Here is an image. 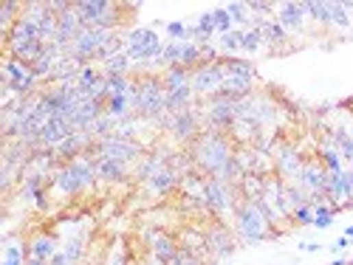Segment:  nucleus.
Listing matches in <instances>:
<instances>
[{
  "mask_svg": "<svg viewBox=\"0 0 353 265\" xmlns=\"http://www.w3.org/2000/svg\"><path fill=\"white\" fill-rule=\"evenodd\" d=\"M234 141L221 133V130H201V136L190 144V153L193 161H195V170L204 173L206 178H218L223 170H226V164L234 158Z\"/></svg>",
  "mask_w": 353,
  "mask_h": 265,
  "instance_id": "f257e3e1",
  "label": "nucleus"
},
{
  "mask_svg": "<svg viewBox=\"0 0 353 265\" xmlns=\"http://www.w3.org/2000/svg\"><path fill=\"white\" fill-rule=\"evenodd\" d=\"M130 96H133V110L138 118H147V122H158V125L164 122V116H167V93L161 88L158 74L147 71V74L133 79Z\"/></svg>",
  "mask_w": 353,
  "mask_h": 265,
  "instance_id": "f03ea898",
  "label": "nucleus"
},
{
  "mask_svg": "<svg viewBox=\"0 0 353 265\" xmlns=\"http://www.w3.org/2000/svg\"><path fill=\"white\" fill-rule=\"evenodd\" d=\"M234 231H238L241 240L246 243H263V240H271V237H280V231L269 223V218L260 212L257 201H246L241 198L238 206H234Z\"/></svg>",
  "mask_w": 353,
  "mask_h": 265,
  "instance_id": "7ed1b4c3",
  "label": "nucleus"
},
{
  "mask_svg": "<svg viewBox=\"0 0 353 265\" xmlns=\"http://www.w3.org/2000/svg\"><path fill=\"white\" fill-rule=\"evenodd\" d=\"M241 201V192L234 184H226L221 178H206L204 184V209L212 214V220H223L226 214H234V206Z\"/></svg>",
  "mask_w": 353,
  "mask_h": 265,
  "instance_id": "20e7f679",
  "label": "nucleus"
},
{
  "mask_svg": "<svg viewBox=\"0 0 353 265\" xmlns=\"http://www.w3.org/2000/svg\"><path fill=\"white\" fill-rule=\"evenodd\" d=\"M161 51H164V42H161V37L156 34L153 26H138V29H130L125 34V54L130 57L133 65L158 62Z\"/></svg>",
  "mask_w": 353,
  "mask_h": 265,
  "instance_id": "39448f33",
  "label": "nucleus"
},
{
  "mask_svg": "<svg viewBox=\"0 0 353 265\" xmlns=\"http://www.w3.org/2000/svg\"><path fill=\"white\" fill-rule=\"evenodd\" d=\"M271 158H274V175L282 178L286 184H297V178L302 173V164H305V153H300L297 144L286 141V138H277L274 147H271Z\"/></svg>",
  "mask_w": 353,
  "mask_h": 265,
  "instance_id": "423d86ee",
  "label": "nucleus"
},
{
  "mask_svg": "<svg viewBox=\"0 0 353 265\" xmlns=\"http://www.w3.org/2000/svg\"><path fill=\"white\" fill-rule=\"evenodd\" d=\"M80 20L85 29H108L113 31L116 26H119V9L116 3H108V0H80V3H74Z\"/></svg>",
  "mask_w": 353,
  "mask_h": 265,
  "instance_id": "0eeeda50",
  "label": "nucleus"
},
{
  "mask_svg": "<svg viewBox=\"0 0 353 265\" xmlns=\"http://www.w3.org/2000/svg\"><path fill=\"white\" fill-rule=\"evenodd\" d=\"M164 130H167L178 144H190L201 136V113L198 110H193V108H186V110H181V113H167L164 116Z\"/></svg>",
  "mask_w": 353,
  "mask_h": 265,
  "instance_id": "6e6552de",
  "label": "nucleus"
},
{
  "mask_svg": "<svg viewBox=\"0 0 353 265\" xmlns=\"http://www.w3.org/2000/svg\"><path fill=\"white\" fill-rule=\"evenodd\" d=\"M204 122L209 130H221V133H229V127L238 122V99H229V96L218 93L206 99V108H204Z\"/></svg>",
  "mask_w": 353,
  "mask_h": 265,
  "instance_id": "1a4fd4ad",
  "label": "nucleus"
},
{
  "mask_svg": "<svg viewBox=\"0 0 353 265\" xmlns=\"http://www.w3.org/2000/svg\"><path fill=\"white\" fill-rule=\"evenodd\" d=\"M223 79H226V68H223V57L218 62H204L193 71V90L201 99H212L223 90Z\"/></svg>",
  "mask_w": 353,
  "mask_h": 265,
  "instance_id": "9d476101",
  "label": "nucleus"
},
{
  "mask_svg": "<svg viewBox=\"0 0 353 265\" xmlns=\"http://www.w3.org/2000/svg\"><path fill=\"white\" fill-rule=\"evenodd\" d=\"M204 229V226H201ZM204 237H206V249L212 254V260H226L234 254L238 249V240H234L232 229L223 223V220H212L206 229H204Z\"/></svg>",
  "mask_w": 353,
  "mask_h": 265,
  "instance_id": "9b49d317",
  "label": "nucleus"
},
{
  "mask_svg": "<svg viewBox=\"0 0 353 265\" xmlns=\"http://www.w3.org/2000/svg\"><path fill=\"white\" fill-rule=\"evenodd\" d=\"M297 186H302L308 195H325V189H328V170L322 166L319 158H305L302 173L297 178Z\"/></svg>",
  "mask_w": 353,
  "mask_h": 265,
  "instance_id": "f8f14e48",
  "label": "nucleus"
},
{
  "mask_svg": "<svg viewBox=\"0 0 353 265\" xmlns=\"http://www.w3.org/2000/svg\"><path fill=\"white\" fill-rule=\"evenodd\" d=\"M147 237V249H150V257L153 260H161V262H170L175 254H178V237L170 234V231H161V229H153L145 234Z\"/></svg>",
  "mask_w": 353,
  "mask_h": 265,
  "instance_id": "ddd939ff",
  "label": "nucleus"
},
{
  "mask_svg": "<svg viewBox=\"0 0 353 265\" xmlns=\"http://www.w3.org/2000/svg\"><path fill=\"white\" fill-rule=\"evenodd\" d=\"M175 237H178V246H181L184 251H190L193 257L204 260L206 265L212 262V254H209V249H206V237H204V229H201V226H186V229H181Z\"/></svg>",
  "mask_w": 353,
  "mask_h": 265,
  "instance_id": "4468645a",
  "label": "nucleus"
},
{
  "mask_svg": "<svg viewBox=\"0 0 353 265\" xmlns=\"http://www.w3.org/2000/svg\"><path fill=\"white\" fill-rule=\"evenodd\" d=\"M57 251H60V240L54 234H49V231H40V234H34V237L26 240V254L34 257V260H45V262H49Z\"/></svg>",
  "mask_w": 353,
  "mask_h": 265,
  "instance_id": "2eb2a0df",
  "label": "nucleus"
},
{
  "mask_svg": "<svg viewBox=\"0 0 353 265\" xmlns=\"http://www.w3.org/2000/svg\"><path fill=\"white\" fill-rule=\"evenodd\" d=\"M274 20L286 31H300L305 26V20H308V14H305L302 3H280L277 12H274Z\"/></svg>",
  "mask_w": 353,
  "mask_h": 265,
  "instance_id": "dca6fc26",
  "label": "nucleus"
},
{
  "mask_svg": "<svg viewBox=\"0 0 353 265\" xmlns=\"http://www.w3.org/2000/svg\"><path fill=\"white\" fill-rule=\"evenodd\" d=\"M145 186L153 192V195H158V198H161V195H170L173 189H178V186H181V175H178V173H173L170 166H164V170H158L150 181H145Z\"/></svg>",
  "mask_w": 353,
  "mask_h": 265,
  "instance_id": "f3484780",
  "label": "nucleus"
},
{
  "mask_svg": "<svg viewBox=\"0 0 353 265\" xmlns=\"http://www.w3.org/2000/svg\"><path fill=\"white\" fill-rule=\"evenodd\" d=\"M158 77H161L164 93H173V90H178V88H184V85L193 82V71L184 68V65H175V68H164Z\"/></svg>",
  "mask_w": 353,
  "mask_h": 265,
  "instance_id": "a211bd4d",
  "label": "nucleus"
},
{
  "mask_svg": "<svg viewBox=\"0 0 353 265\" xmlns=\"http://www.w3.org/2000/svg\"><path fill=\"white\" fill-rule=\"evenodd\" d=\"M97 175L108 184H122L127 178V164L122 161H113V158H97Z\"/></svg>",
  "mask_w": 353,
  "mask_h": 265,
  "instance_id": "6ab92c4d",
  "label": "nucleus"
},
{
  "mask_svg": "<svg viewBox=\"0 0 353 265\" xmlns=\"http://www.w3.org/2000/svg\"><path fill=\"white\" fill-rule=\"evenodd\" d=\"M263 189H266V178H263V175L246 173V175L238 181V192H241V198H246V201L263 198Z\"/></svg>",
  "mask_w": 353,
  "mask_h": 265,
  "instance_id": "aec40b11",
  "label": "nucleus"
},
{
  "mask_svg": "<svg viewBox=\"0 0 353 265\" xmlns=\"http://www.w3.org/2000/svg\"><path fill=\"white\" fill-rule=\"evenodd\" d=\"M223 68H226V77L257 79V68H254V62H249V60H243V57H223Z\"/></svg>",
  "mask_w": 353,
  "mask_h": 265,
  "instance_id": "412c9836",
  "label": "nucleus"
},
{
  "mask_svg": "<svg viewBox=\"0 0 353 265\" xmlns=\"http://www.w3.org/2000/svg\"><path fill=\"white\" fill-rule=\"evenodd\" d=\"M193 99H195L193 85H184V88L167 93V113H181L186 108H193Z\"/></svg>",
  "mask_w": 353,
  "mask_h": 265,
  "instance_id": "4be33fe9",
  "label": "nucleus"
},
{
  "mask_svg": "<svg viewBox=\"0 0 353 265\" xmlns=\"http://www.w3.org/2000/svg\"><path fill=\"white\" fill-rule=\"evenodd\" d=\"M260 34H263V45H271V48H277V45H282L289 40V31L280 26V23L271 17V20H266V23H260Z\"/></svg>",
  "mask_w": 353,
  "mask_h": 265,
  "instance_id": "5701e85b",
  "label": "nucleus"
},
{
  "mask_svg": "<svg viewBox=\"0 0 353 265\" xmlns=\"http://www.w3.org/2000/svg\"><path fill=\"white\" fill-rule=\"evenodd\" d=\"M130 57L127 54H116L108 62H102V74L105 77H130Z\"/></svg>",
  "mask_w": 353,
  "mask_h": 265,
  "instance_id": "b1692460",
  "label": "nucleus"
},
{
  "mask_svg": "<svg viewBox=\"0 0 353 265\" xmlns=\"http://www.w3.org/2000/svg\"><path fill=\"white\" fill-rule=\"evenodd\" d=\"M226 12H229V17H232V23H234V29H241V31L252 29L249 3H226Z\"/></svg>",
  "mask_w": 353,
  "mask_h": 265,
  "instance_id": "393cba45",
  "label": "nucleus"
},
{
  "mask_svg": "<svg viewBox=\"0 0 353 265\" xmlns=\"http://www.w3.org/2000/svg\"><path fill=\"white\" fill-rule=\"evenodd\" d=\"M241 40H243V31H241V29H232V31L221 34V37H218L221 54H223V57H234V54L241 51Z\"/></svg>",
  "mask_w": 353,
  "mask_h": 265,
  "instance_id": "a878e982",
  "label": "nucleus"
},
{
  "mask_svg": "<svg viewBox=\"0 0 353 265\" xmlns=\"http://www.w3.org/2000/svg\"><path fill=\"white\" fill-rule=\"evenodd\" d=\"M337 212H342V209L339 206H331V203H317L314 206V226L317 229H331Z\"/></svg>",
  "mask_w": 353,
  "mask_h": 265,
  "instance_id": "bb28decb",
  "label": "nucleus"
},
{
  "mask_svg": "<svg viewBox=\"0 0 353 265\" xmlns=\"http://www.w3.org/2000/svg\"><path fill=\"white\" fill-rule=\"evenodd\" d=\"M305 6V14H308L314 23H319V26H331V3H317V0H308Z\"/></svg>",
  "mask_w": 353,
  "mask_h": 265,
  "instance_id": "cd10ccee",
  "label": "nucleus"
},
{
  "mask_svg": "<svg viewBox=\"0 0 353 265\" xmlns=\"http://www.w3.org/2000/svg\"><path fill=\"white\" fill-rule=\"evenodd\" d=\"M334 147L339 150V155L345 161H353V136L345 130V127H334Z\"/></svg>",
  "mask_w": 353,
  "mask_h": 265,
  "instance_id": "c85d7f7f",
  "label": "nucleus"
},
{
  "mask_svg": "<svg viewBox=\"0 0 353 265\" xmlns=\"http://www.w3.org/2000/svg\"><path fill=\"white\" fill-rule=\"evenodd\" d=\"M181 65L195 71L198 65H204V54H201V45L198 42H184L181 48Z\"/></svg>",
  "mask_w": 353,
  "mask_h": 265,
  "instance_id": "c756f323",
  "label": "nucleus"
},
{
  "mask_svg": "<svg viewBox=\"0 0 353 265\" xmlns=\"http://www.w3.org/2000/svg\"><path fill=\"white\" fill-rule=\"evenodd\" d=\"M263 48V34H260V29H246L243 31V40H241V51L243 54H257Z\"/></svg>",
  "mask_w": 353,
  "mask_h": 265,
  "instance_id": "7c9ffc66",
  "label": "nucleus"
},
{
  "mask_svg": "<svg viewBox=\"0 0 353 265\" xmlns=\"http://www.w3.org/2000/svg\"><path fill=\"white\" fill-rule=\"evenodd\" d=\"M317 158L322 161V166H325L328 173H342V155H339L337 147H322L317 153Z\"/></svg>",
  "mask_w": 353,
  "mask_h": 265,
  "instance_id": "2f4dec72",
  "label": "nucleus"
},
{
  "mask_svg": "<svg viewBox=\"0 0 353 265\" xmlns=\"http://www.w3.org/2000/svg\"><path fill=\"white\" fill-rule=\"evenodd\" d=\"M29 254H26V246H20L17 240L6 243V251H3V265H26Z\"/></svg>",
  "mask_w": 353,
  "mask_h": 265,
  "instance_id": "473e14b6",
  "label": "nucleus"
},
{
  "mask_svg": "<svg viewBox=\"0 0 353 265\" xmlns=\"http://www.w3.org/2000/svg\"><path fill=\"white\" fill-rule=\"evenodd\" d=\"M198 31H201V42L198 45H206V42H212V37H215L218 31H215V14L212 12H204L201 17H198Z\"/></svg>",
  "mask_w": 353,
  "mask_h": 265,
  "instance_id": "72a5a7b5",
  "label": "nucleus"
},
{
  "mask_svg": "<svg viewBox=\"0 0 353 265\" xmlns=\"http://www.w3.org/2000/svg\"><path fill=\"white\" fill-rule=\"evenodd\" d=\"M62 251H65V257H68L71 265H77V262L85 257V240H82V237H71L68 243L62 246Z\"/></svg>",
  "mask_w": 353,
  "mask_h": 265,
  "instance_id": "f704fd0d",
  "label": "nucleus"
},
{
  "mask_svg": "<svg viewBox=\"0 0 353 265\" xmlns=\"http://www.w3.org/2000/svg\"><path fill=\"white\" fill-rule=\"evenodd\" d=\"M164 31H167V40L170 42H190V40H186V26H184L181 20L164 23Z\"/></svg>",
  "mask_w": 353,
  "mask_h": 265,
  "instance_id": "c9c22d12",
  "label": "nucleus"
},
{
  "mask_svg": "<svg viewBox=\"0 0 353 265\" xmlns=\"http://www.w3.org/2000/svg\"><path fill=\"white\" fill-rule=\"evenodd\" d=\"M212 14H215V31H218V37L234 29V23H232V17H229L226 6H221V9H212Z\"/></svg>",
  "mask_w": 353,
  "mask_h": 265,
  "instance_id": "e433bc0d",
  "label": "nucleus"
},
{
  "mask_svg": "<svg viewBox=\"0 0 353 265\" xmlns=\"http://www.w3.org/2000/svg\"><path fill=\"white\" fill-rule=\"evenodd\" d=\"M291 223H297V226H314V206L308 203V206L294 209L291 212Z\"/></svg>",
  "mask_w": 353,
  "mask_h": 265,
  "instance_id": "4c0bfd02",
  "label": "nucleus"
},
{
  "mask_svg": "<svg viewBox=\"0 0 353 265\" xmlns=\"http://www.w3.org/2000/svg\"><path fill=\"white\" fill-rule=\"evenodd\" d=\"M331 26H339V29H348L350 26V17L345 12L342 3H331Z\"/></svg>",
  "mask_w": 353,
  "mask_h": 265,
  "instance_id": "58836bf2",
  "label": "nucleus"
},
{
  "mask_svg": "<svg viewBox=\"0 0 353 265\" xmlns=\"http://www.w3.org/2000/svg\"><path fill=\"white\" fill-rule=\"evenodd\" d=\"M167 265H206L204 260H198V257H193L190 251H184V249H178V254L167 262Z\"/></svg>",
  "mask_w": 353,
  "mask_h": 265,
  "instance_id": "ea45409f",
  "label": "nucleus"
},
{
  "mask_svg": "<svg viewBox=\"0 0 353 265\" xmlns=\"http://www.w3.org/2000/svg\"><path fill=\"white\" fill-rule=\"evenodd\" d=\"M350 243H353V240H350V237H345V234H342V237H339V240H334V246H331V251H334V254H339V251H345V249H348V246H350Z\"/></svg>",
  "mask_w": 353,
  "mask_h": 265,
  "instance_id": "a19ab883",
  "label": "nucleus"
},
{
  "mask_svg": "<svg viewBox=\"0 0 353 265\" xmlns=\"http://www.w3.org/2000/svg\"><path fill=\"white\" fill-rule=\"evenodd\" d=\"M110 265H130V254H125V251L116 254V257L110 260Z\"/></svg>",
  "mask_w": 353,
  "mask_h": 265,
  "instance_id": "79ce46f5",
  "label": "nucleus"
},
{
  "mask_svg": "<svg viewBox=\"0 0 353 265\" xmlns=\"http://www.w3.org/2000/svg\"><path fill=\"white\" fill-rule=\"evenodd\" d=\"M345 175H348V184H350V203L345 209H353V170H345Z\"/></svg>",
  "mask_w": 353,
  "mask_h": 265,
  "instance_id": "37998d69",
  "label": "nucleus"
},
{
  "mask_svg": "<svg viewBox=\"0 0 353 265\" xmlns=\"http://www.w3.org/2000/svg\"><path fill=\"white\" fill-rule=\"evenodd\" d=\"M331 265H350V262H348V260H345V257H339V260H334V262H331Z\"/></svg>",
  "mask_w": 353,
  "mask_h": 265,
  "instance_id": "c03bdc74",
  "label": "nucleus"
},
{
  "mask_svg": "<svg viewBox=\"0 0 353 265\" xmlns=\"http://www.w3.org/2000/svg\"><path fill=\"white\" fill-rule=\"evenodd\" d=\"M342 6H345V12H353V0H345Z\"/></svg>",
  "mask_w": 353,
  "mask_h": 265,
  "instance_id": "a18cd8bd",
  "label": "nucleus"
},
{
  "mask_svg": "<svg viewBox=\"0 0 353 265\" xmlns=\"http://www.w3.org/2000/svg\"><path fill=\"white\" fill-rule=\"evenodd\" d=\"M345 237H350V240H353V226H348V229H345Z\"/></svg>",
  "mask_w": 353,
  "mask_h": 265,
  "instance_id": "49530a36",
  "label": "nucleus"
}]
</instances>
